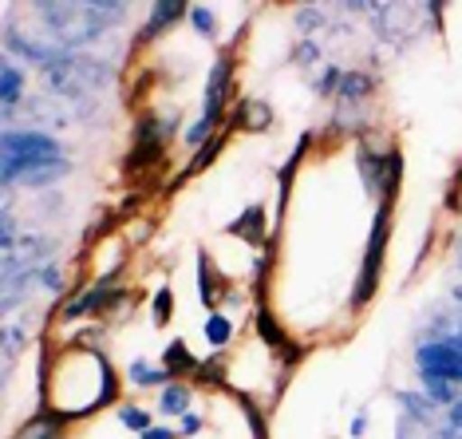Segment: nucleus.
<instances>
[{
	"label": "nucleus",
	"mask_w": 462,
	"mask_h": 439,
	"mask_svg": "<svg viewBox=\"0 0 462 439\" xmlns=\"http://www.w3.org/2000/svg\"><path fill=\"white\" fill-rule=\"evenodd\" d=\"M190 407V388L186 384H166L162 396H159V412L162 416H186Z\"/></svg>",
	"instance_id": "f3484780"
},
{
	"label": "nucleus",
	"mask_w": 462,
	"mask_h": 439,
	"mask_svg": "<svg viewBox=\"0 0 462 439\" xmlns=\"http://www.w3.org/2000/svg\"><path fill=\"white\" fill-rule=\"evenodd\" d=\"M455 297H458V301H462V285H455Z\"/></svg>",
	"instance_id": "4c0bfd02"
},
{
	"label": "nucleus",
	"mask_w": 462,
	"mask_h": 439,
	"mask_svg": "<svg viewBox=\"0 0 462 439\" xmlns=\"http://www.w3.org/2000/svg\"><path fill=\"white\" fill-rule=\"evenodd\" d=\"M229 234L245 238L249 246H261V242H265V210H261V206H249L237 222H229Z\"/></svg>",
	"instance_id": "0eeeda50"
},
{
	"label": "nucleus",
	"mask_w": 462,
	"mask_h": 439,
	"mask_svg": "<svg viewBox=\"0 0 462 439\" xmlns=\"http://www.w3.org/2000/svg\"><path fill=\"white\" fill-rule=\"evenodd\" d=\"M162 369L166 372H198V360H194V352L186 349V341H171V344H166Z\"/></svg>",
	"instance_id": "ddd939ff"
},
{
	"label": "nucleus",
	"mask_w": 462,
	"mask_h": 439,
	"mask_svg": "<svg viewBox=\"0 0 462 439\" xmlns=\"http://www.w3.org/2000/svg\"><path fill=\"white\" fill-rule=\"evenodd\" d=\"M143 439H178V435L166 432V427H151V432H143Z\"/></svg>",
	"instance_id": "c9c22d12"
},
{
	"label": "nucleus",
	"mask_w": 462,
	"mask_h": 439,
	"mask_svg": "<svg viewBox=\"0 0 462 439\" xmlns=\"http://www.w3.org/2000/svg\"><path fill=\"white\" fill-rule=\"evenodd\" d=\"M430 439H462V432H455V427H450V424H443V427H439V432L430 435Z\"/></svg>",
	"instance_id": "f704fd0d"
},
{
	"label": "nucleus",
	"mask_w": 462,
	"mask_h": 439,
	"mask_svg": "<svg viewBox=\"0 0 462 439\" xmlns=\"http://www.w3.org/2000/svg\"><path fill=\"white\" fill-rule=\"evenodd\" d=\"M71 171V163H44V166H32V171H24L20 174V182L24 186H51V182H60L64 174Z\"/></svg>",
	"instance_id": "2eb2a0df"
},
{
	"label": "nucleus",
	"mask_w": 462,
	"mask_h": 439,
	"mask_svg": "<svg viewBox=\"0 0 462 439\" xmlns=\"http://www.w3.org/2000/svg\"><path fill=\"white\" fill-rule=\"evenodd\" d=\"M419 380H423V396H427V400L435 404V407H450V404L458 400V392H455L458 384L439 380V376H423V372H419Z\"/></svg>",
	"instance_id": "4468645a"
},
{
	"label": "nucleus",
	"mask_w": 462,
	"mask_h": 439,
	"mask_svg": "<svg viewBox=\"0 0 462 439\" xmlns=\"http://www.w3.org/2000/svg\"><path fill=\"white\" fill-rule=\"evenodd\" d=\"M447 424L455 427V432H462V396H458V400L447 407Z\"/></svg>",
	"instance_id": "2f4dec72"
},
{
	"label": "nucleus",
	"mask_w": 462,
	"mask_h": 439,
	"mask_svg": "<svg viewBox=\"0 0 462 439\" xmlns=\"http://www.w3.org/2000/svg\"><path fill=\"white\" fill-rule=\"evenodd\" d=\"M64 420H68V416H60V412L36 416V420H28L13 439H60V435H64Z\"/></svg>",
	"instance_id": "1a4fd4ad"
},
{
	"label": "nucleus",
	"mask_w": 462,
	"mask_h": 439,
	"mask_svg": "<svg viewBox=\"0 0 462 439\" xmlns=\"http://www.w3.org/2000/svg\"><path fill=\"white\" fill-rule=\"evenodd\" d=\"M364 432H367V412H360V416L352 420V439H360Z\"/></svg>",
	"instance_id": "72a5a7b5"
},
{
	"label": "nucleus",
	"mask_w": 462,
	"mask_h": 439,
	"mask_svg": "<svg viewBox=\"0 0 462 439\" xmlns=\"http://www.w3.org/2000/svg\"><path fill=\"white\" fill-rule=\"evenodd\" d=\"M292 60H297V64H317V60H320V48L312 44V40H304V44H297V51H292Z\"/></svg>",
	"instance_id": "c85d7f7f"
},
{
	"label": "nucleus",
	"mask_w": 462,
	"mask_h": 439,
	"mask_svg": "<svg viewBox=\"0 0 462 439\" xmlns=\"http://www.w3.org/2000/svg\"><path fill=\"white\" fill-rule=\"evenodd\" d=\"M340 79H344V71H340V68H328V71L320 76L317 91H320V96H332V91H340Z\"/></svg>",
	"instance_id": "bb28decb"
},
{
	"label": "nucleus",
	"mask_w": 462,
	"mask_h": 439,
	"mask_svg": "<svg viewBox=\"0 0 462 439\" xmlns=\"http://www.w3.org/2000/svg\"><path fill=\"white\" fill-rule=\"evenodd\" d=\"M5 48L8 51H16V56H24V60H32V64L40 68H56L60 60H68L71 51L68 48H60L56 40H36V36H24L16 24H5Z\"/></svg>",
	"instance_id": "39448f33"
},
{
	"label": "nucleus",
	"mask_w": 462,
	"mask_h": 439,
	"mask_svg": "<svg viewBox=\"0 0 462 439\" xmlns=\"http://www.w3.org/2000/svg\"><path fill=\"white\" fill-rule=\"evenodd\" d=\"M229 76H234V60H229V56H217V64L209 68L206 103H202V123H206L209 131L222 123V107H226V96H229Z\"/></svg>",
	"instance_id": "423d86ee"
},
{
	"label": "nucleus",
	"mask_w": 462,
	"mask_h": 439,
	"mask_svg": "<svg viewBox=\"0 0 462 439\" xmlns=\"http://www.w3.org/2000/svg\"><path fill=\"white\" fill-rule=\"evenodd\" d=\"M186 16V5H178V0H166V5H154L151 8V24H146V40H151V36H162L166 33V28H171L174 24V20H182Z\"/></svg>",
	"instance_id": "9b49d317"
},
{
	"label": "nucleus",
	"mask_w": 462,
	"mask_h": 439,
	"mask_svg": "<svg viewBox=\"0 0 462 439\" xmlns=\"http://www.w3.org/2000/svg\"><path fill=\"white\" fill-rule=\"evenodd\" d=\"M198 372H202V380H217V384L226 380V372H222V364H217V360H206V364H198Z\"/></svg>",
	"instance_id": "7c9ffc66"
},
{
	"label": "nucleus",
	"mask_w": 462,
	"mask_h": 439,
	"mask_svg": "<svg viewBox=\"0 0 462 439\" xmlns=\"http://www.w3.org/2000/svg\"><path fill=\"white\" fill-rule=\"evenodd\" d=\"M0 159H5V166H0L5 186H13V182H20V174L32 171V166L64 163V146L44 131H5V139H0Z\"/></svg>",
	"instance_id": "f03ea898"
},
{
	"label": "nucleus",
	"mask_w": 462,
	"mask_h": 439,
	"mask_svg": "<svg viewBox=\"0 0 462 439\" xmlns=\"http://www.w3.org/2000/svg\"><path fill=\"white\" fill-rule=\"evenodd\" d=\"M234 119H237L241 131H265L273 123V111H269V103H261V99H241Z\"/></svg>",
	"instance_id": "6e6552de"
},
{
	"label": "nucleus",
	"mask_w": 462,
	"mask_h": 439,
	"mask_svg": "<svg viewBox=\"0 0 462 439\" xmlns=\"http://www.w3.org/2000/svg\"><path fill=\"white\" fill-rule=\"evenodd\" d=\"M257 332H261V341H265V344H273V349H285V344H289L269 309H257Z\"/></svg>",
	"instance_id": "a211bd4d"
},
{
	"label": "nucleus",
	"mask_w": 462,
	"mask_h": 439,
	"mask_svg": "<svg viewBox=\"0 0 462 439\" xmlns=\"http://www.w3.org/2000/svg\"><path fill=\"white\" fill-rule=\"evenodd\" d=\"M127 376H131L134 388H151V384H162L166 388V380H171V372H166L162 364H146V360H134L127 369Z\"/></svg>",
	"instance_id": "dca6fc26"
},
{
	"label": "nucleus",
	"mask_w": 462,
	"mask_h": 439,
	"mask_svg": "<svg viewBox=\"0 0 462 439\" xmlns=\"http://www.w3.org/2000/svg\"><path fill=\"white\" fill-rule=\"evenodd\" d=\"M198 432H202V416L186 412V416H182V435H198Z\"/></svg>",
	"instance_id": "473e14b6"
},
{
	"label": "nucleus",
	"mask_w": 462,
	"mask_h": 439,
	"mask_svg": "<svg viewBox=\"0 0 462 439\" xmlns=\"http://www.w3.org/2000/svg\"><path fill=\"white\" fill-rule=\"evenodd\" d=\"M190 20H194V28H198V36H206V40H214L217 36V24H214V13H209L206 5H194L190 8Z\"/></svg>",
	"instance_id": "b1692460"
},
{
	"label": "nucleus",
	"mask_w": 462,
	"mask_h": 439,
	"mask_svg": "<svg viewBox=\"0 0 462 439\" xmlns=\"http://www.w3.org/2000/svg\"><path fill=\"white\" fill-rule=\"evenodd\" d=\"M415 364L423 376H439V380L462 384V325L447 337H427L415 344Z\"/></svg>",
	"instance_id": "7ed1b4c3"
},
{
	"label": "nucleus",
	"mask_w": 462,
	"mask_h": 439,
	"mask_svg": "<svg viewBox=\"0 0 462 439\" xmlns=\"http://www.w3.org/2000/svg\"><path fill=\"white\" fill-rule=\"evenodd\" d=\"M198 285H202V301L214 305V277H209V257L198 254Z\"/></svg>",
	"instance_id": "393cba45"
},
{
	"label": "nucleus",
	"mask_w": 462,
	"mask_h": 439,
	"mask_svg": "<svg viewBox=\"0 0 462 439\" xmlns=\"http://www.w3.org/2000/svg\"><path fill=\"white\" fill-rule=\"evenodd\" d=\"M171 313H174V293H171V285H162L159 293H154V309H151L154 329H162L166 321H171Z\"/></svg>",
	"instance_id": "4be33fe9"
},
{
	"label": "nucleus",
	"mask_w": 462,
	"mask_h": 439,
	"mask_svg": "<svg viewBox=\"0 0 462 439\" xmlns=\"http://www.w3.org/2000/svg\"><path fill=\"white\" fill-rule=\"evenodd\" d=\"M222 146H226L222 135H214L209 143H202V146H198V154H194V163H190V171H182V174H198V171H206V166L214 163L217 154H222Z\"/></svg>",
	"instance_id": "aec40b11"
},
{
	"label": "nucleus",
	"mask_w": 462,
	"mask_h": 439,
	"mask_svg": "<svg viewBox=\"0 0 462 439\" xmlns=\"http://www.w3.org/2000/svg\"><path fill=\"white\" fill-rule=\"evenodd\" d=\"M395 400L407 412V420H415V424H430V420H435V404H430L423 392H395Z\"/></svg>",
	"instance_id": "f8f14e48"
},
{
	"label": "nucleus",
	"mask_w": 462,
	"mask_h": 439,
	"mask_svg": "<svg viewBox=\"0 0 462 439\" xmlns=\"http://www.w3.org/2000/svg\"><path fill=\"white\" fill-rule=\"evenodd\" d=\"M229 337H234V325H229V317H222V313H214V317L206 321V341L214 344V349H226Z\"/></svg>",
	"instance_id": "6ab92c4d"
},
{
	"label": "nucleus",
	"mask_w": 462,
	"mask_h": 439,
	"mask_svg": "<svg viewBox=\"0 0 462 439\" xmlns=\"http://www.w3.org/2000/svg\"><path fill=\"white\" fill-rule=\"evenodd\" d=\"M20 341H24V332H20L16 325H8L5 329V360H13L16 352H20Z\"/></svg>",
	"instance_id": "c756f323"
},
{
	"label": "nucleus",
	"mask_w": 462,
	"mask_h": 439,
	"mask_svg": "<svg viewBox=\"0 0 462 439\" xmlns=\"http://www.w3.org/2000/svg\"><path fill=\"white\" fill-rule=\"evenodd\" d=\"M119 420H123V427H131V432H139V435L154 427V424H151V416H146L143 407H131V404H123V407H119Z\"/></svg>",
	"instance_id": "5701e85b"
},
{
	"label": "nucleus",
	"mask_w": 462,
	"mask_h": 439,
	"mask_svg": "<svg viewBox=\"0 0 462 439\" xmlns=\"http://www.w3.org/2000/svg\"><path fill=\"white\" fill-rule=\"evenodd\" d=\"M375 91V79L367 76V71H344V79H340V96L344 103H360V99H367Z\"/></svg>",
	"instance_id": "9d476101"
},
{
	"label": "nucleus",
	"mask_w": 462,
	"mask_h": 439,
	"mask_svg": "<svg viewBox=\"0 0 462 439\" xmlns=\"http://www.w3.org/2000/svg\"><path fill=\"white\" fill-rule=\"evenodd\" d=\"M40 285H44L48 293H60V289H64V277H60L56 266H44V269H40Z\"/></svg>",
	"instance_id": "cd10ccee"
},
{
	"label": "nucleus",
	"mask_w": 462,
	"mask_h": 439,
	"mask_svg": "<svg viewBox=\"0 0 462 439\" xmlns=\"http://www.w3.org/2000/svg\"><path fill=\"white\" fill-rule=\"evenodd\" d=\"M387 222H392V202H380V214H375V226H372V242H367V254H364V266H360V285H356V297L352 305L364 309L375 293V281H380V266H383V242H387Z\"/></svg>",
	"instance_id": "20e7f679"
},
{
	"label": "nucleus",
	"mask_w": 462,
	"mask_h": 439,
	"mask_svg": "<svg viewBox=\"0 0 462 439\" xmlns=\"http://www.w3.org/2000/svg\"><path fill=\"white\" fill-rule=\"evenodd\" d=\"M36 13L48 20L51 36H56L60 48H83V44H96V40L111 28V20L96 8V0H40Z\"/></svg>",
	"instance_id": "f257e3e1"
},
{
	"label": "nucleus",
	"mask_w": 462,
	"mask_h": 439,
	"mask_svg": "<svg viewBox=\"0 0 462 439\" xmlns=\"http://www.w3.org/2000/svg\"><path fill=\"white\" fill-rule=\"evenodd\" d=\"M399 439H407V424H399Z\"/></svg>",
	"instance_id": "e433bc0d"
},
{
	"label": "nucleus",
	"mask_w": 462,
	"mask_h": 439,
	"mask_svg": "<svg viewBox=\"0 0 462 439\" xmlns=\"http://www.w3.org/2000/svg\"><path fill=\"white\" fill-rule=\"evenodd\" d=\"M320 24H324L320 8H300V13H297V28H300V33H312V28H320Z\"/></svg>",
	"instance_id": "a878e982"
},
{
	"label": "nucleus",
	"mask_w": 462,
	"mask_h": 439,
	"mask_svg": "<svg viewBox=\"0 0 462 439\" xmlns=\"http://www.w3.org/2000/svg\"><path fill=\"white\" fill-rule=\"evenodd\" d=\"M5 107H16L20 96H24V76H20V68L16 64H5Z\"/></svg>",
	"instance_id": "412c9836"
}]
</instances>
